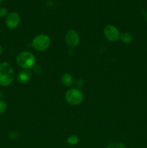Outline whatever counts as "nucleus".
<instances>
[{
  "label": "nucleus",
  "instance_id": "6",
  "mask_svg": "<svg viewBox=\"0 0 147 148\" xmlns=\"http://www.w3.org/2000/svg\"><path fill=\"white\" fill-rule=\"evenodd\" d=\"M104 35L107 40L111 42H115L120 38V32L115 26L108 25L104 29Z\"/></svg>",
  "mask_w": 147,
  "mask_h": 148
},
{
  "label": "nucleus",
  "instance_id": "15",
  "mask_svg": "<svg viewBox=\"0 0 147 148\" xmlns=\"http://www.w3.org/2000/svg\"><path fill=\"white\" fill-rule=\"evenodd\" d=\"M2 52H3V48L2 46L0 45V56H1V54H2Z\"/></svg>",
  "mask_w": 147,
  "mask_h": 148
},
{
  "label": "nucleus",
  "instance_id": "16",
  "mask_svg": "<svg viewBox=\"0 0 147 148\" xmlns=\"http://www.w3.org/2000/svg\"><path fill=\"white\" fill-rule=\"evenodd\" d=\"M2 1H3V0H0V5H1V3H2Z\"/></svg>",
  "mask_w": 147,
  "mask_h": 148
},
{
  "label": "nucleus",
  "instance_id": "5",
  "mask_svg": "<svg viewBox=\"0 0 147 148\" xmlns=\"http://www.w3.org/2000/svg\"><path fill=\"white\" fill-rule=\"evenodd\" d=\"M20 23V16L16 12H11L8 13L5 18V24L7 28L14 30L19 26Z\"/></svg>",
  "mask_w": 147,
  "mask_h": 148
},
{
  "label": "nucleus",
  "instance_id": "4",
  "mask_svg": "<svg viewBox=\"0 0 147 148\" xmlns=\"http://www.w3.org/2000/svg\"><path fill=\"white\" fill-rule=\"evenodd\" d=\"M50 44V39L47 35L40 34L35 36L32 40V46L38 51H43L49 47Z\"/></svg>",
  "mask_w": 147,
  "mask_h": 148
},
{
  "label": "nucleus",
  "instance_id": "1",
  "mask_svg": "<svg viewBox=\"0 0 147 148\" xmlns=\"http://www.w3.org/2000/svg\"><path fill=\"white\" fill-rule=\"evenodd\" d=\"M14 79V72L10 63L4 62L0 64V85L7 87L12 83Z\"/></svg>",
  "mask_w": 147,
  "mask_h": 148
},
{
  "label": "nucleus",
  "instance_id": "8",
  "mask_svg": "<svg viewBox=\"0 0 147 148\" xmlns=\"http://www.w3.org/2000/svg\"><path fill=\"white\" fill-rule=\"evenodd\" d=\"M33 74L29 69H23L19 72L17 75V80L20 83H26L31 79Z\"/></svg>",
  "mask_w": 147,
  "mask_h": 148
},
{
  "label": "nucleus",
  "instance_id": "9",
  "mask_svg": "<svg viewBox=\"0 0 147 148\" xmlns=\"http://www.w3.org/2000/svg\"><path fill=\"white\" fill-rule=\"evenodd\" d=\"M61 80L62 84H63L65 87H67V88H70V87H71L74 84L73 77L69 73L63 74V75H62L61 78Z\"/></svg>",
  "mask_w": 147,
  "mask_h": 148
},
{
  "label": "nucleus",
  "instance_id": "12",
  "mask_svg": "<svg viewBox=\"0 0 147 148\" xmlns=\"http://www.w3.org/2000/svg\"><path fill=\"white\" fill-rule=\"evenodd\" d=\"M106 148H126V147L122 143H120V142H114V143H112L108 145Z\"/></svg>",
  "mask_w": 147,
  "mask_h": 148
},
{
  "label": "nucleus",
  "instance_id": "7",
  "mask_svg": "<svg viewBox=\"0 0 147 148\" xmlns=\"http://www.w3.org/2000/svg\"><path fill=\"white\" fill-rule=\"evenodd\" d=\"M66 43L71 48L77 47L79 43V36L77 32L74 30H69L66 34Z\"/></svg>",
  "mask_w": 147,
  "mask_h": 148
},
{
  "label": "nucleus",
  "instance_id": "17",
  "mask_svg": "<svg viewBox=\"0 0 147 148\" xmlns=\"http://www.w3.org/2000/svg\"><path fill=\"white\" fill-rule=\"evenodd\" d=\"M146 20H147V12H146Z\"/></svg>",
  "mask_w": 147,
  "mask_h": 148
},
{
  "label": "nucleus",
  "instance_id": "14",
  "mask_svg": "<svg viewBox=\"0 0 147 148\" xmlns=\"http://www.w3.org/2000/svg\"><path fill=\"white\" fill-rule=\"evenodd\" d=\"M8 14L7 9L4 7H0V18H4Z\"/></svg>",
  "mask_w": 147,
  "mask_h": 148
},
{
  "label": "nucleus",
  "instance_id": "11",
  "mask_svg": "<svg viewBox=\"0 0 147 148\" xmlns=\"http://www.w3.org/2000/svg\"><path fill=\"white\" fill-rule=\"evenodd\" d=\"M66 142L69 145H76L79 143V139L76 135H71L68 137Z\"/></svg>",
  "mask_w": 147,
  "mask_h": 148
},
{
  "label": "nucleus",
  "instance_id": "3",
  "mask_svg": "<svg viewBox=\"0 0 147 148\" xmlns=\"http://www.w3.org/2000/svg\"><path fill=\"white\" fill-rule=\"evenodd\" d=\"M65 99L68 103L72 106H76L83 101L84 95L80 90L77 88H71L66 91Z\"/></svg>",
  "mask_w": 147,
  "mask_h": 148
},
{
  "label": "nucleus",
  "instance_id": "2",
  "mask_svg": "<svg viewBox=\"0 0 147 148\" xmlns=\"http://www.w3.org/2000/svg\"><path fill=\"white\" fill-rule=\"evenodd\" d=\"M16 62L22 69H29L35 65V59L34 55L30 52L22 51L16 57Z\"/></svg>",
  "mask_w": 147,
  "mask_h": 148
},
{
  "label": "nucleus",
  "instance_id": "10",
  "mask_svg": "<svg viewBox=\"0 0 147 148\" xmlns=\"http://www.w3.org/2000/svg\"><path fill=\"white\" fill-rule=\"evenodd\" d=\"M120 39L125 44H129L133 40V36L128 32H125V33H121L120 36Z\"/></svg>",
  "mask_w": 147,
  "mask_h": 148
},
{
  "label": "nucleus",
  "instance_id": "13",
  "mask_svg": "<svg viewBox=\"0 0 147 148\" xmlns=\"http://www.w3.org/2000/svg\"><path fill=\"white\" fill-rule=\"evenodd\" d=\"M7 106L5 101L0 99V115L5 112L6 110H7Z\"/></svg>",
  "mask_w": 147,
  "mask_h": 148
}]
</instances>
